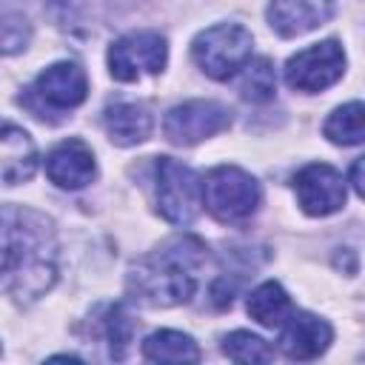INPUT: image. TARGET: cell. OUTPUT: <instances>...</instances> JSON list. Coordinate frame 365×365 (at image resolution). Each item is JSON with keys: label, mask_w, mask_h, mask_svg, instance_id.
<instances>
[{"label": "cell", "mask_w": 365, "mask_h": 365, "mask_svg": "<svg viewBox=\"0 0 365 365\" xmlns=\"http://www.w3.org/2000/svg\"><path fill=\"white\" fill-rule=\"evenodd\" d=\"M57 279V234L46 214L0 205V288L17 302L43 297Z\"/></svg>", "instance_id": "obj_1"}, {"label": "cell", "mask_w": 365, "mask_h": 365, "mask_svg": "<svg viewBox=\"0 0 365 365\" xmlns=\"http://www.w3.org/2000/svg\"><path fill=\"white\" fill-rule=\"evenodd\" d=\"M205 259V245L194 237H174L145 259H140L128 274V291L137 302L151 308L182 305L194 297L197 277L194 268Z\"/></svg>", "instance_id": "obj_2"}, {"label": "cell", "mask_w": 365, "mask_h": 365, "mask_svg": "<svg viewBox=\"0 0 365 365\" xmlns=\"http://www.w3.org/2000/svg\"><path fill=\"white\" fill-rule=\"evenodd\" d=\"M200 194L208 214L225 225H240L251 220L262 202L259 182L237 165H220L208 171V177L200 182Z\"/></svg>", "instance_id": "obj_3"}, {"label": "cell", "mask_w": 365, "mask_h": 365, "mask_svg": "<svg viewBox=\"0 0 365 365\" xmlns=\"http://www.w3.org/2000/svg\"><path fill=\"white\" fill-rule=\"evenodd\" d=\"M254 51V37L248 29L237 23H220L197 34L191 54L194 63L214 80H228L234 77Z\"/></svg>", "instance_id": "obj_4"}, {"label": "cell", "mask_w": 365, "mask_h": 365, "mask_svg": "<svg viewBox=\"0 0 365 365\" xmlns=\"http://www.w3.org/2000/svg\"><path fill=\"white\" fill-rule=\"evenodd\" d=\"M200 205H202V194H200L197 174L171 157H160L157 160V208H160V214L174 225H191L200 214Z\"/></svg>", "instance_id": "obj_5"}, {"label": "cell", "mask_w": 365, "mask_h": 365, "mask_svg": "<svg viewBox=\"0 0 365 365\" xmlns=\"http://www.w3.org/2000/svg\"><path fill=\"white\" fill-rule=\"evenodd\" d=\"M86 94H88L86 71L77 63H54L34 80V86L26 94V106L37 117H46V111L57 114L77 108L86 100Z\"/></svg>", "instance_id": "obj_6"}, {"label": "cell", "mask_w": 365, "mask_h": 365, "mask_svg": "<svg viewBox=\"0 0 365 365\" xmlns=\"http://www.w3.org/2000/svg\"><path fill=\"white\" fill-rule=\"evenodd\" d=\"M345 71V51L336 40H322L314 43L302 51H297L285 63V83L294 91L317 94L334 86Z\"/></svg>", "instance_id": "obj_7"}, {"label": "cell", "mask_w": 365, "mask_h": 365, "mask_svg": "<svg viewBox=\"0 0 365 365\" xmlns=\"http://www.w3.org/2000/svg\"><path fill=\"white\" fill-rule=\"evenodd\" d=\"M168 46L157 31H131L108 48V71L114 80L134 83L145 74L163 71Z\"/></svg>", "instance_id": "obj_8"}, {"label": "cell", "mask_w": 365, "mask_h": 365, "mask_svg": "<svg viewBox=\"0 0 365 365\" xmlns=\"http://www.w3.org/2000/svg\"><path fill=\"white\" fill-rule=\"evenodd\" d=\"M231 125V111L214 100H188L165 114L163 131L174 145H197Z\"/></svg>", "instance_id": "obj_9"}, {"label": "cell", "mask_w": 365, "mask_h": 365, "mask_svg": "<svg viewBox=\"0 0 365 365\" xmlns=\"http://www.w3.org/2000/svg\"><path fill=\"white\" fill-rule=\"evenodd\" d=\"M297 202L311 217H328L345 205V180L325 163H311L294 177Z\"/></svg>", "instance_id": "obj_10"}, {"label": "cell", "mask_w": 365, "mask_h": 365, "mask_svg": "<svg viewBox=\"0 0 365 365\" xmlns=\"http://www.w3.org/2000/svg\"><path fill=\"white\" fill-rule=\"evenodd\" d=\"M331 325L308 311H291L279 325V351L288 359H317L331 345Z\"/></svg>", "instance_id": "obj_11"}, {"label": "cell", "mask_w": 365, "mask_h": 365, "mask_svg": "<svg viewBox=\"0 0 365 365\" xmlns=\"http://www.w3.org/2000/svg\"><path fill=\"white\" fill-rule=\"evenodd\" d=\"M334 17V0H271L268 26L279 37H299Z\"/></svg>", "instance_id": "obj_12"}, {"label": "cell", "mask_w": 365, "mask_h": 365, "mask_svg": "<svg viewBox=\"0 0 365 365\" xmlns=\"http://www.w3.org/2000/svg\"><path fill=\"white\" fill-rule=\"evenodd\" d=\"M46 174L60 188H68V191L86 188L94 180V174H97L94 154H91V148L83 140H63L60 145H54L48 151Z\"/></svg>", "instance_id": "obj_13"}, {"label": "cell", "mask_w": 365, "mask_h": 365, "mask_svg": "<svg viewBox=\"0 0 365 365\" xmlns=\"http://www.w3.org/2000/svg\"><path fill=\"white\" fill-rule=\"evenodd\" d=\"M37 168V145L34 140L14 123L0 120V182L17 185L31 180Z\"/></svg>", "instance_id": "obj_14"}, {"label": "cell", "mask_w": 365, "mask_h": 365, "mask_svg": "<svg viewBox=\"0 0 365 365\" xmlns=\"http://www.w3.org/2000/svg\"><path fill=\"white\" fill-rule=\"evenodd\" d=\"M108 140L114 145H137L151 134V114L137 103H111L103 114Z\"/></svg>", "instance_id": "obj_15"}, {"label": "cell", "mask_w": 365, "mask_h": 365, "mask_svg": "<svg viewBox=\"0 0 365 365\" xmlns=\"http://www.w3.org/2000/svg\"><path fill=\"white\" fill-rule=\"evenodd\" d=\"M143 356L148 362H197L200 359V348L188 334L154 331L143 342Z\"/></svg>", "instance_id": "obj_16"}, {"label": "cell", "mask_w": 365, "mask_h": 365, "mask_svg": "<svg viewBox=\"0 0 365 365\" xmlns=\"http://www.w3.org/2000/svg\"><path fill=\"white\" fill-rule=\"evenodd\" d=\"M291 311V299L279 282H262L248 297V314L265 328H279Z\"/></svg>", "instance_id": "obj_17"}, {"label": "cell", "mask_w": 365, "mask_h": 365, "mask_svg": "<svg viewBox=\"0 0 365 365\" xmlns=\"http://www.w3.org/2000/svg\"><path fill=\"white\" fill-rule=\"evenodd\" d=\"M362 103L354 100L348 106H339L328 120H325V137L336 145H359L365 137V125H362Z\"/></svg>", "instance_id": "obj_18"}, {"label": "cell", "mask_w": 365, "mask_h": 365, "mask_svg": "<svg viewBox=\"0 0 365 365\" xmlns=\"http://www.w3.org/2000/svg\"><path fill=\"white\" fill-rule=\"evenodd\" d=\"M240 94L251 103H265L274 97L277 91V74H274V66L259 57V60H248L242 68H240Z\"/></svg>", "instance_id": "obj_19"}, {"label": "cell", "mask_w": 365, "mask_h": 365, "mask_svg": "<svg viewBox=\"0 0 365 365\" xmlns=\"http://www.w3.org/2000/svg\"><path fill=\"white\" fill-rule=\"evenodd\" d=\"M222 351L234 362H271L274 359V348L262 336H257L251 331H234V334H228L222 339Z\"/></svg>", "instance_id": "obj_20"}, {"label": "cell", "mask_w": 365, "mask_h": 365, "mask_svg": "<svg viewBox=\"0 0 365 365\" xmlns=\"http://www.w3.org/2000/svg\"><path fill=\"white\" fill-rule=\"evenodd\" d=\"M31 40V26L23 14L9 11L0 14V54H17L29 46Z\"/></svg>", "instance_id": "obj_21"}, {"label": "cell", "mask_w": 365, "mask_h": 365, "mask_svg": "<svg viewBox=\"0 0 365 365\" xmlns=\"http://www.w3.org/2000/svg\"><path fill=\"white\" fill-rule=\"evenodd\" d=\"M106 339H108V351L114 359H123L125 356V348H128V339H131V319L123 314L120 305L108 308L106 314Z\"/></svg>", "instance_id": "obj_22"}, {"label": "cell", "mask_w": 365, "mask_h": 365, "mask_svg": "<svg viewBox=\"0 0 365 365\" xmlns=\"http://www.w3.org/2000/svg\"><path fill=\"white\" fill-rule=\"evenodd\" d=\"M351 185H354V191L362 197V160H356V163L351 165Z\"/></svg>", "instance_id": "obj_23"}]
</instances>
